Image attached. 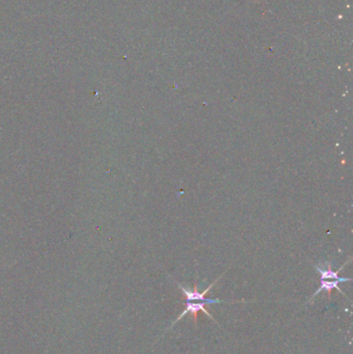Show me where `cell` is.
I'll list each match as a JSON object with an SVG mask.
<instances>
[{
	"label": "cell",
	"instance_id": "obj_4",
	"mask_svg": "<svg viewBox=\"0 0 353 354\" xmlns=\"http://www.w3.org/2000/svg\"><path fill=\"white\" fill-rule=\"evenodd\" d=\"M342 283L341 281L339 280H333V281H326V280H321V283H320V287L318 288V290L313 294V296L311 297V300H312L314 297H316V295H318L319 293H320L321 291H326L329 292V296L331 297L332 296V291L333 289H337L340 293H342L343 295H345V293H344L340 288H339V284ZM346 297V295H345Z\"/></svg>",
	"mask_w": 353,
	"mask_h": 354
},
{
	"label": "cell",
	"instance_id": "obj_1",
	"mask_svg": "<svg viewBox=\"0 0 353 354\" xmlns=\"http://www.w3.org/2000/svg\"><path fill=\"white\" fill-rule=\"evenodd\" d=\"M221 276H218V279H220ZM218 279H216L212 285H209V287L206 288L203 292H199L198 291V288H197V284L194 285V290H189L187 288L182 287L181 285L178 284V287L182 290L183 294H184V298H186L187 301H204L206 302L207 305H209V303H220V302H225L226 300H221L218 298H216V299H212V298H207L205 297V295L207 294V292L211 290L214 285L218 281Z\"/></svg>",
	"mask_w": 353,
	"mask_h": 354
},
{
	"label": "cell",
	"instance_id": "obj_2",
	"mask_svg": "<svg viewBox=\"0 0 353 354\" xmlns=\"http://www.w3.org/2000/svg\"><path fill=\"white\" fill-rule=\"evenodd\" d=\"M206 305H207V303H206V302H204V301H187V302H186V309H184V311H183L182 313L178 316V318L175 320V321L173 322V324L170 326V328H171V327H172L175 323H177V322L179 321V320H180L182 317L186 316L187 314H191V315L193 316V318H194L195 326H197V320H198V313H199V312H203V313H204L205 315H207L209 318H212L216 323H217V322H216V320L213 317V315L209 314V312L206 310V308H205V306H206Z\"/></svg>",
	"mask_w": 353,
	"mask_h": 354
},
{
	"label": "cell",
	"instance_id": "obj_3",
	"mask_svg": "<svg viewBox=\"0 0 353 354\" xmlns=\"http://www.w3.org/2000/svg\"><path fill=\"white\" fill-rule=\"evenodd\" d=\"M348 262H349V261H347L345 264H343V266L341 268H339L338 272H333L332 269L331 263H329V262L325 263V268H323L322 266H315V268H316V271L319 273V275H320V279L321 280H339L342 283L350 282L351 279H349V277H341V276H339V272L342 271V268L345 266Z\"/></svg>",
	"mask_w": 353,
	"mask_h": 354
}]
</instances>
